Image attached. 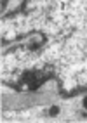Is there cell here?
I'll return each instance as SVG.
<instances>
[{
	"mask_svg": "<svg viewBox=\"0 0 87 123\" xmlns=\"http://www.w3.org/2000/svg\"><path fill=\"white\" fill-rule=\"evenodd\" d=\"M59 113H61L59 106H51V109H49V116L56 118V116H59Z\"/></svg>",
	"mask_w": 87,
	"mask_h": 123,
	"instance_id": "cell-1",
	"label": "cell"
},
{
	"mask_svg": "<svg viewBox=\"0 0 87 123\" xmlns=\"http://www.w3.org/2000/svg\"><path fill=\"white\" fill-rule=\"evenodd\" d=\"M82 106H84V109H87V97H84V99H82Z\"/></svg>",
	"mask_w": 87,
	"mask_h": 123,
	"instance_id": "cell-2",
	"label": "cell"
},
{
	"mask_svg": "<svg viewBox=\"0 0 87 123\" xmlns=\"http://www.w3.org/2000/svg\"><path fill=\"white\" fill-rule=\"evenodd\" d=\"M80 116H82V118H87V109H85V111H82V113H80Z\"/></svg>",
	"mask_w": 87,
	"mask_h": 123,
	"instance_id": "cell-3",
	"label": "cell"
}]
</instances>
